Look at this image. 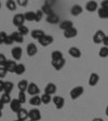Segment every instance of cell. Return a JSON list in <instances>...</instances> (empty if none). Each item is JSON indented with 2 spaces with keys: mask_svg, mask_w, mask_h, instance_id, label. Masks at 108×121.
Instances as JSON below:
<instances>
[{
  "mask_svg": "<svg viewBox=\"0 0 108 121\" xmlns=\"http://www.w3.org/2000/svg\"><path fill=\"white\" fill-rule=\"evenodd\" d=\"M28 118H30L31 121H39L41 119V112L39 109L37 108H34V109H30L28 111Z\"/></svg>",
  "mask_w": 108,
  "mask_h": 121,
  "instance_id": "1",
  "label": "cell"
},
{
  "mask_svg": "<svg viewBox=\"0 0 108 121\" xmlns=\"http://www.w3.org/2000/svg\"><path fill=\"white\" fill-rule=\"evenodd\" d=\"M83 92H84V89H83L82 86H76V88H73V90L70 91V97L73 98V99H77L79 96L82 95Z\"/></svg>",
  "mask_w": 108,
  "mask_h": 121,
  "instance_id": "2",
  "label": "cell"
},
{
  "mask_svg": "<svg viewBox=\"0 0 108 121\" xmlns=\"http://www.w3.org/2000/svg\"><path fill=\"white\" fill-rule=\"evenodd\" d=\"M38 41H39V44L42 45V47H48V45H50L53 42V37L50 35H44Z\"/></svg>",
  "mask_w": 108,
  "mask_h": 121,
  "instance_id": "3",
  "label": "cell"
},
{
  "mask_svg": "<svg viewBox=\"0 0 108 121\" xmlns=\"http://www.w3.org/2000/svg\"><path fill=\"white\" fill-rule=\"evenodd\" d=\"M39 92H40V89L38 88V86L36 84V83L31 82L28 84V88H27V93L29 94V95H33V96H36L39 94Z\"/></svg>",
  "mask_w": 108,
  "mask_h": 121,
  "instance_id": "4",
  "label": "cell"
},
{
  "mask_svg": "<svg viewBox=\"0 0 108 121\" xmlns=\"http://www.w3.org/2000/svg\"><path fill=\"white\" fill-rule=\"evenodd\" d=\"M24 22H25V17H24V14H22V13H18L13 17V24L17 27L24 25Z\"/></svg>",
  "mask_w": 108,
  "mask_h": 121,
  "instance_id": "5",
  "label": "cell"
},
{
  "mask_svg": "<svg viewBox=\"0 0 108 121\" xmlns=\"http://www.w3.org/2000/svg\"><path fill=\"white\" fill-rule=\"evenodd\" d=\"M52 102L55 105L56 109H62L64 107V105H65V101H64V98L62 96H54L52 98Z\"/></svg>",
  "mask_w": 108,
  "mask_h": 121,
  "instance_id": "6",
  "label": "cell"
},
{
  "mask_svg": "<svg viewBox=\"0 0 108 121\" xmlns=\"http://www.w3.org/2000/svg\"><path fill=\"white\" fill-rule=\"evenodd\" d=\"M105 33H104L103 30H97L95 34H94L93 36V41L94 43H97V44H99V43L103 42L104 38H105Z\"/></svg>",
  "mask_w": 108,
  "mask_h": 121,
  "instance_id": "7",
  "label": "cell"
},
{
  "mask_svg": "<svg viewBox=\"0 0 108 121\" xmlns=\"http://www.w3.org/2000/svg\"><path fill=\"white\" fill-rule=\"evenodd\" d=\"M10 108L12 111H14V112L17 113L18 111L22 109V104L20 103V101L18 99H12L10 103Z\"/></svg>",
  "mask_w": 108,
  "mask_h": 121,
  "instance_id": "8",
  "label": "cell"
},
{
  "mask_svg": "<svg viewBox=\"0 0 108 121\" xmlns=\"http://www.w3.org/2000/svg\"><path fill=\"white\" fill-rule=\"evenodd\" d=\"M77 35H78V30L76 29L75 27H71V28H69V29L64 31V37L67 38V39L75 38V37H77Z\"/></svg>",
  "mask_w": 108,
  "mask_h": 121,
  "instance_id": "9",
  "label": "cell"
},
{
  "mask_svg": "<svg viewBox=\"0 0 108 121\" xmlns=\"http://www.w3.org/2000/svg\"><path fill=\"white\" fill-rule=\"evenodd\" d=\"M22 48H20V47H15V48H13L12 50H11V55L13 56V58L16 60H21V57H22Z\"/></svg>",
  "mask_w": 108,
  "mask_h": 121,
  "instance_id": "10",
  "label": "cell"
},
{
  "mask_svg": "<svg viewBox=\"0 0 108 121\" xmlns=\"http://www.w3.org/2000/svg\"><path fill=\"white\" fill-rule=\"evenodd\" d=\"M65 63H66L65 58H62V60H52V66L55 70H60L65 66Z\"/></svg>",
  "mask_w": 108,
  "mask_h": 121,
  "instance_id": "11",
  "label": "cell"
},
{
  "mask_svg": "<svg viewBox=\"0 0 108 121\" xmlns=\"http://www.w3.org/2000/svg\"><path fill=\"white\" fill-rule=\"evenodd\" d=\"M55 92H56V86L54 84V83L50 82V83H48V84L45 86V88H44V94L52 95V94H54Z\"/></svg>",
  "mask_w": 108,
  "mask_h": 121,
  "instance_id": "12",
  "label": "cell"
},
{
  "mask_svg": "<svg viewBox=\"0 0 108 121\" xmlns=\"http://www.w3.org/2000/svg\"><path fill=\"white\" fill-rule=\"evenodd\" d=\"M26 51H27V54L29 56H34V55H36V53H37V51H38V48L35 43H29V44H27Z\"/></svg>",
  "mask_w": 108,
  "mask_h": 121,
  "instance_id": "13",
  "label": "cell"
},
{
  "mask_svg": "<svg viewBox=\"0 0 108 121\" xmlns=\"http://www.w3.org/2000/svg\"><path fill=\"white\" fill-rule=\"evenodd\" d=\"M68 53H69V55L73 58L81 57V51L79 50L78 48H76V47H71V48L69 49V51H68Z\"/></svg>",
  "mask_w": 108,
  "mask_h": 121,
  "instance_id": "14",
  "label": "cell"
},
{
  "mask_svg": "<svg viewBox=\"0 0 108 121\" xmlns=\"http://www.w3.org/2000/svg\"><path fill=\"white\" fill-rule=\"evenodd\" d=\"M16 65H17V64L15 63L14 60H8L4 65V68L7 69V71H9V73H15Z\"/></svg>",
  "mask_w": 108,
  "mask_h": 121,
  "instance_id": "15",
  "label": "cell"
},
{
  "mask_svg": "<svg viewBox=\"0 0 108 121\" xmlns=\"http://www.w3.org/2000/svg\"><path fill=\"white\" fill-rule=\"evenodd\" d=\"M98 81H99V76L97 75V73H93L90 75V78H89V84H90L91 86H96L98 83Z\"/></svg>",
  "mask_w": 108,
  "mask_h": 121,
  "instance_id": "16",
  "label": "cell"
},
{
  "mask_svg": "<svg viewBox=\"0 0 108 121\" xmlns=\"http://www.w3.org/2000/svg\"><path fill=\"white\" fill-rule=\"evenodd\" d=\"M98 4L96 1H89L86 4V9L89 11V12H94V11L97 10Z\"/></svg>",
  "mask_w": 108,
  "mask_h": 121,
  "instance_id": "17",
  "label": "cell"
},
{
  "mask_svg": "<svg viewBox=\"0 0 108 121\" xmlns=\"http://www.w3.org/2000/svg\"><path fill=\"white\" fill-rule=\"evenodd\" d=\"M10 36L12 37V39H13V41H14V42L22 43L23 41H24V37H23V36L21 35L18 31H14V33H12Z\"/></svg>",
  "mask_w": 108,
  "mask_h": 121,
  "instance_id": "18",
  "label": "cell"
},
{
  "mask_svg": "<svg viewBox=\"0 0 108 121\" xmlns=\"http://www.w3.org/2000/svg\"><path fill=\"white\" fill-rule=\"evenodd\" d=\"M44 31L41 29H34L31 33H30V36L34 38V39H37V40H39L42 36H44Z\"/></svg>",
  "mask_w": 108,
  "mask_h": 121,
  "instance_id": "19",
  "label": "cell"
},
{
  "mask_svg": "<svg viewBox=\"0 0 108 121\" xmlns=\"http://www.w3.org/2000/svg\"><path fill=\"white\" fill-rule=\"evenodd\" d=\"M28 118V111L26 109L22 108L17 112V120L20 121H26V119Z\"/></svg>",
  "mask_w": 108,
  "mask_h": 121,
  "instance_id": "20",
  "label": "cell"
},
{
  "mask_svg": "<svg viewBox=\"0 0 108 121\" xmlns=\"http://www.w3.org/2000/svg\"><path fill=\"white\" fill-rule=\"evenodd\" d=\"M58 21H60V17L55 13H52V14L47 16V22L50 23V24H56V23H58Z\"/></svg>",
  "mask_w": 108,
  "mask_h": 121,
  "instance_id": "21",
  "label": "cell"
},
{
  "mask_svg": "<svg viewBox=\"0 0 108 121\" xmlns=\"http://www.w3.org/2000/svg\"><path fill=\"white\" fill-rule=\"evenodd\" d=\"M71 15L73 16H77V15H80L82 13V7L79 4H75L73 7H71V10H70Z\"/></svg>",
  "mask_w": 108,
  "mask_h": 121,
  "instance_id": "22",
  "label": "cell"
},
{
  "mask_svg": "<svg viewBox=\"0 0 108 121\" xmlns=\"http://www.w3.org/2000/svg\"><path fill=\"white\" fill-rule=\"evenodd\" d=\"M71 27H73V24L71 21H64V22H62L60 24V28L62 30H64V31L69 29V28H71Z\"/></svg>",
  "mask_w": 108,
  "mask_h": 121,
  "instance_id": "23",
  "label": "cell"
},
{
  "mask_svg": "<svg viewBox=\"0 0 108 121\" xmlns=\"http://www.w3.org/2000/svg\"><path fill=\"white\" fill-rule=\"evenodd\" d=\"M24 17H25V21H28V22H33V21L36 20V13L34 11H28L24 14Z\"/></svg>",
  "mask_w": 108,
  "mask_h": 121,
  "instance_id": "24",
  "label": "cell"
},
{
  "mask_svg": "<svg viewBox=\"0 0 108 121\" xmlns=\"http://www.w3.org/2000/svg\"><path fill=\"white\" fill-rule=\"evenodd\" d=\"M41 11H42L43 14H47V16L53 13L52 8H51L50 4H48V3H44V4L42 5V8H41Z\"/></svg>",
  "mask_w": 108,
  "mask_h": 121,
  "instance_id": "25",
  "label": "cell"
},
{
  "mask_svg": "<svg viewBox=\"0 0 108 121\" xmlns=\"http://www.w3.org/2000/svg\"><path fill=\"white\" fill-rule=\"evenodd\" d=\"M41 103H42V102H41V97H39V96H37V95L33 96L29 101V104L33 106H40Z\"/></svg>",
  "mask_w": 108,
  "mask_h": 121,
  "instance_id": "26",
  "label": "cell"
},
{
  "mask_svg": "<svg viewBox=\"0 0 108 121\" xmlns=\"http://www.w3.org/2000/svg\"><path fill=\"white\" fill-rule=\"evenodd\" d=\"M28 84H29V83H28L26 80H22V81H20V82L17 83V88H18V90H20V91L25 92V91H27Z\"/></svg>",
  "mask_w": 108,
  "mask_h": 121,
  "instance_id": "27",
  "label": "cell"
},
{
  "mask_svg": "<svg viewBox=\"0 0 108 121\" xmlns=\"http://www.w3.org/2000/svg\"><path fill=\"white\" fill-rule=\"evenodd\" d=\"M25 70H26V67L24 64H17V65H16V68H15V73L21 76L25 73Z\"/></svg>",
  "mask_w": 108,
  "mask_h": 121,
  "instance_id": "28",
  "label": "cell"
},
{
  "mask_svg": "<svg viewBox=\"0 0 108 121\" xmlns=\"http://www.w3.org/2000/svg\"><path fill=\"white\" fill-rule=\"evenodd\" d=\"M13 88H14V86H13L12 82H10V81H5L4 82V90H3V92H4V93L10 94L11 92H12Z\"/></svg>",
  "mask_w": 108,
  "mask_h": 121,
  "instance_id": "29",
  "label": "cell"
},
{
  "mask_svg": "<svg viewBox=\"0 0 108 121\" xmlns=\"http://www.w3.org/2000/svg\"><path fill=\"white\" fill-rule=\"evenodd\" d=\"M51 57H52V60H62L63 57V53L60 51H53L52 54H51Z\"/></svg>",
  "mask_w": 108,
  "mask_h": 121,
  "instance_id": "30",
  "label": "cell"
},
{
  "mask_svg": "<svg viewBox=\"0 0 108 121\" xmlns=\"http://www.w3.org/2000/svg\"><path fill=\"white\" fill-rule=\"evenodd\" d=\"M97 13H98V16L101 18H103V20L108 18V10H106V9L99 8V10H97Z\"/></svg>",
  "mask_w": 108,
  "mask_h": 121,
  "instance_id": "31",
  "label": "cell"
},
{
  "mask_svg": "<svg viewBox=\"0 0 108 121\" xmlns=\"http://www.w3.org/2000/svg\"><path fill=\"white\" fill-rule=\"evenodd\" d=\"M98 55L101 56V57H103V58L107 57V56H108V48H107V47H102V48L99 49Z\"/></svg>",
  "mask_w": 108,
  "mask_h": 121,
  "instance_id": "32",
  "label": "cell"
},
{
  "mask_svg": "<svg viewBox=\"0 0 108 121\" xmlns=\"http://www.w3.org/2000/svg\"><path fill=\"white\" fill-rule=\"evenodd\" d=\"M5 5H7V8L10 11L16 10V3H15V1H13V0H9V1H7Z\"/></svg>",
  "mask_w": 108,
  "mask_h": 121,
  "instance_id": "33",
  "label": "cell"
},
{
  "mask_svg": "<svg viewBox=\"0 0 108 121\" xmlns=\"http://www.w3.org/2000/svg\"><path fill=\"white\" fill-rule=\"evenodd\" d=\"M1 101H2L3 104H8V103H11V96L10 94H8V93H3L2 95H1V98H0Z\"/></svg>",
  "mask_w": 108,
  "mask_h": 121,
  "instance_id": "34",
  "label": "cell"
},
{
  "mask_svg": "<svg viewBox=\"0 0 108 121\" xmlns=\"http://www.w3.org/2000/svg\"><path fill=\"white\" fill-rule=\"evenodd\" d=\"M18 28V33L21 34L22 36H25V35H27L28 33H29V29H28V27L27 26H25V25H23V26H20V27H17Z\"/></svg>",
  "mask_w": 108,
  "mask_h": 121,
  "instance_id": "35",
  "label": "cell"
},
{
  "mask_svg": "<svg viewBox=\"0 0 108 121\" xmlns=\"http://www.w3.org/2000/svg\"><path fill=\"white\" fill-rule=\"evenodd\" d=\"M40 97H41V102H42L43 104H49L51 101H52L51 95H48V94H43V95L40 96Z\"/></svg>",
  "mask_w": 108,
  "mask_h": 121,
  "instance_id": "36",
  "label": "cell"
},
{
  "mask_svg": "<svg viewBox=\"0 0 108 121\" xmlns=\"http://www.w3.org/2000/svg\"><path fill=\"white\" fill-rule=\"evenodd\" d=\"M18 101H20L21 104H24L26 102V96H25V92H22V91H20L18 92Z\"/></svg>",
  "mask_w": 108,
  "mask_h": 121,
  "instance_id": "37",
  "label": "cell"
},
{
  "mask_svg": "<svg viewBox=\"0 0 108 121\" xmlns=\"http://www.w3.org/2000/svg\"><path fill=\"white\" fill-rule=\"evenodd\" d=\"M7 62H8V60L5 57V55L2 54V53H0V67H4Z\"/></svg>",
  "mask_w": 108,
  "mask_h": 121,
  "instance_id": "38",
  "label": "cell"
},
{
  "mask_svg": "<svg viewBox=\"0 0 108 121\" xmlns=\"http://www.w3.org/2000/svg\"><path fill=\"white\" fill-rule=\"evenodd\" d=\"M7 38H8L7 33L1 31V33H0V44H4L5 40H7Z\"/></svg>",
  "mask_w": 108,
  "mask_h": 121,
  "instance_id": "39",
  "label": "cell"
},
{
  "mask_svg": "<svg viewBox=\"0 0 108 121\" xmlns=\"http://www.w3.org/2000/svg\"><path fill=\"white\" fill-rule=\"evenodd\" d=\"M35 13H36V20H35V22H40V21L42 20V16H43L42 11L38 10V11H36Z\"/></svg>",
  "mask_w": 108,
  "mask_h": 121,
  "instance_id": "40",
  "label": "cell"
},
{
  "mask_svg": "<svg viewBox=\"0 0 108 121\" xmlns=\"http://www.w3.org/2000/svg\"><path fill=\"white\" fill-rule=\"evenodd\" d=\"M7 69H5L4 67H0V78H3V77H5L7 76Z\"/></svg>",
  "mask_w": 108,
  "mask_h": 121,
  "instance_id": "41",
  "label": "cell"
},
{
  "mask_svg": "<svg viewBox=\"0 0 108 121\" xmlns=\"http://www.w3.org/2000/svg\"><path fill=\"white\" fill-rule=\"evenodd\" d=\"M13 39H12V37H11L10 35H8V38H7V40H5V42H4V44H7V45H10V44H13Z\"/></svg>",
  "mask_w": 108,
  "mask_h": 121,
  "instance_id": "42",
  "label": "cell"
},
{
  "mask_svg": "<svg viewBox=\"0 0 108 121\" xmlns=\"http://www.w3.org/2000/svg\"><path fill=\"white\" fill-rule=\"evenodd\" d=\"M17 4L21 5V7H26L28 4V0H18Z\"/></svg>",
  "mask_w": 108,
  "mask_h": 121,
  "instance_id": "43",
  "label": "cell"
},
{
  "mask_svg": "<svg viewBox=\"0 0 108 121\" xmlns=\"http://www.w3.org/2000/svg\"><path fill=\"white\" fill-rule=\"evenodd\" d=\"M101 8H103V9H106V10H108V0H104V1H102Z\"/></svg>",
  "mask_w": 108,
  "mask_h": 121,
  "instance_id": "44",
  "label": "cell"
},
{
  "mask_svg": "<svg viewBox=\"0 0 108 121\" xmlns=\"http://www.w3.org/2000/svg\"><path fill=\"white\" fill-rule=\"evenodd\" d=\"M102 43L104 44V47H107L108 48V36H105V38H104V40Z\"/></svg>",
  "mask_w": 108,
  "mask_h": 121,
  "instance_id": "45",
  "label": "cell"
},
{
  "mask_svg": "<svg viewBox=\"0 0 108 121\" xmlns=\"http://www.w3.org/2000/svg\"><path fill=\"white\" fill-rule=\"evenodd\" d=\"M3 90H4V82L0 80V92H3Z\"/></svg>",
  "mask_w": 108,
  "mask_h": 121,
  "instance_id": "46",
  "label": "cell"
},
{
  "mask_svg": "<svg viewBox=\"0 0 108 121\" xmlns=\"http://www.w3.org/2000/svg\"><path fill=\"white\" fill-rule=\"evenodd\" d=\"M3 106H4V104H3V103H2V101L0 99V110H1V109L3 108Z\"/></svg>",
  "mask_w": 108,
  "mask_h": 121,
  "instance_id": "47",
  "label": "cell"
},
{
  "mask_svg": "<svg viewBox=\"0 0 108 121\" xmlns=\"http://www.w3.org/2000/svg\"><path fill=\"white\" fill-rule=\"evenodd\" d=\"M92 121H104V120H103L102 118H94Z\"/></svg>",
  "mask_w": 108,
  "mask_h": 121,
  "instance_id": "48",
  "label": "cell"
},
{
  "mask_svg": "<svg viewBox=\"0 0 108 121\" xmlns=\"http://www.w3.org/2000/svg\"><path fill=\"white\" fill-rule=\"evenodd\" d=\"M105 113H106V116L108 117V106H107V107H106V111H105Z\"/></svg>",
  "mask_w": 108,
  "mask_h": 121,
  "instance_id": "49",
  "label": "cell"
},
{
  "mask_svg": "<svg viewBox=\"0 0 108 121\" xmlns=\"http://www.w3.org/2000/svg\"><path fill=\"white\" fill-rule=\"evenodd\" d=\"M1 117H2V111L0 110V118H1Z\"/></svg>",
  "mask_w": 108,
  "mask_h": 121,
  "instance_id": "50",
  "label": "cell"
},
{
  "mask_svg": "<svg viewBox=\"0 0 108 121\" xmlns=\"http://www.w3.org/2000/svg\"><path fill=\"white\" fill-rule=\"evenodd\" d=\"M14 121H20V120H17V119H16V120H14Z\"/></svg>",
  "mask_w": 108,
  "mask_h": 121,
  "instance_id": "51",
  "label": "cell"
},
{
  "mask_svg": "<svg viewBox=\"0 0 108 121\" xmlns=\"http://www.w3.org/2000/svg\"><path fill=\"white\" fill-rule=\"evenodd\" d=\"M0 8H1V2H0Z\"/></svg>",
  "mask_w": 108,
  "mask_h": 121,
  "instance_id": "52",
  "label": "cell"
},
{
  "mask_svg": "<svg viewBox=\"0 0 108 121\" xmlns=\"http://www.w3.org/2000/svg\"><path fill=\"white\" fill-rule=\"evenodd\" d=\"M28 121H31V120H28Z\"/></svg>",
  "mask_w": 108,
  "mask_h": 121,
  "instance_id": "53",
  "label": "cell"
}]
</instances>
